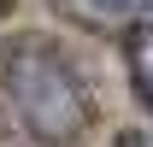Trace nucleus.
Returning <instances> with one entry per match:
<instances>
[{"label": "nucleus", "mask_w": 153, "mask_h": 147, "mask_svg": "<svg viewBox=\"0 0 153 147\" xmlns=\"http://www.w3.org/2000/svg\"><path fill=\"white\" fill-rule=\"evenodd\" d=\"M0 88L18 112V124L47 147H71L88 129V88L76 76L71 53L47 36H18L0 47Z\"/></svg>", "instance_id": "obj_1"}, {"label": "nucleus", "mask_w": 153, "mask_h": 147, "mask_svg": "<svg viewBox=\"0 0 153 147\" xmlns=\"http://www.w3.org/2000/svg\"><path fill=\"white\" fill-rule=\"evenodd\" d=\"M100 12H130V18H141V12H147L153 18V0H94Z\"/></svg>", "instance_id": "obj_3"}, {"label": "nucleus", "mask_w": 153, "mask_h": 147, "mask_svg": "<svg viewBox=\"0 0 153 147\" xmlns=\"http://www.w3.org/2000/svg\"><path fill=\"white\" fill-rule=\"evenodd\" d=\"M130 76H135V94L153 112V18H141L130 30Z\"/></svg>", "instance_id": "obj_2"}, {"label": "nucleus", "mask_w": 153, "mask_h": 147, "mask_svg": "<svg viewBox=\"0 0 153 147\" xmlns=\"http://www.w3.org/2000/svg\"><path fill=\"white\" fill-rule=\"evenodd\" d=\"M118 147H141V135H124V141H118Z\"/></svg>", "instance_id": "obj_4"}]
</instances>
